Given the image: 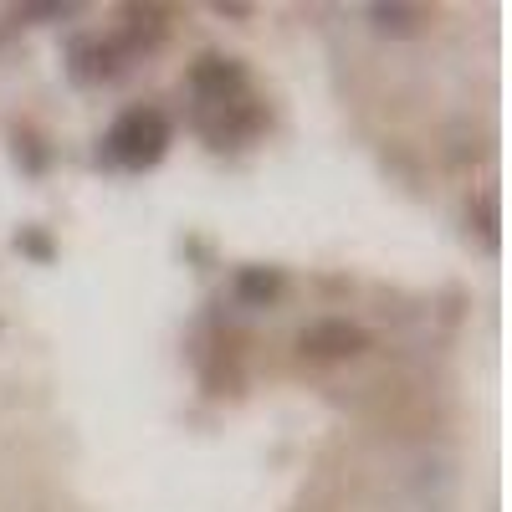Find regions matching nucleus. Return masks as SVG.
<instances>
[{
    "mask_svg": "<svg viewBox=\"0 0 512 512\" xmlns=\"http://www.w3.org/2000/svg\"><path fill=\"white\" fill-rule=\"evenodd\" d=\"M241 287H246V292H262V297H272L282 282H277V277H262V272H246V277H241Z\"/></svg>",
    "mask_w": 512,
    "mask_h": 512,
    "instance_id": "39448f33",
    "label": "nucleus"
},
{
    "mask_svg": "<svg viewBox=\"0 0 512 512\" xmlns=\"http://www.w3.org/2000/svg\"><path fill=\"white\" fill-rule=\"evenodd\" d=\"M77 6H26L21 16H72Z\"/></svg>",
    "mask_w": 512,
    "mask_h": 512,
    "instance_id": "423d86ee",
    "label": "nucleus"
},
{
    "mask_svg": "<svg viewBox=\"0 0 512 512\" xmlns=\"http://www.w3.org/2000/svg\"><path fill=\"white\" fill-rule=\"evenodd\" d=\"M164 144H169V118H164L159 108H134V113H123V118L108 128V139H103L108 159L123 164V169L154 164V159L164 154Z\"/></svg>",
    "mask_w": 512,
    "mask_h": 512,
    "instance_id": "f257e3e1",
    "label": "nucleus"
},
{
    "mask_svg": "<svg viewBox=\"0 0 512 512\" xmlns=\"http://www.w3.org/2000/svg\"><path fill=\"white\" fill-rule=\"evenodd\" d=\"M303 349L318 354V359H349V354H364L369 349V333L344 323V318H323L313 328H303Z\"/></svg>",
    "mask_w": 512,
    "mask_h": 512,
    "instance_id": "7ed1b4c3",
    "label": "nucleus"
},
{
    "mask_svg": "<svg viewBox=\"0 0 512 512\" xmlns=\"http://www.w3.org/2000/svg\"><path fill=\"white\" fill-rule=\"evenodd\" d=\"M415 6H374V21H379V31H410L415 26Z\"/></svg>",
    "mask_w": 512,
    "mask_h": 512,
    "instance_id": "20e7f679",
    "label": "nucleus"
},
{
    "mask_svg": "<svg viewBox=\"0 0 512 512\" xmlns=\"http://www.w3.org/2000/svg\"><path fill=\"white\" fill-rule=\"evenodd\" d=\"M190 88L200 93V103H205V108H226V103H236V98H241L246 72H241L236 62H226V57H205V62L190 72Z\"/></svg>",
    "mask_w": 512,
    "mask_h": 512,
    "instance_id": "f03ea898",
    "label": "nucleus"
}]
</instances>
